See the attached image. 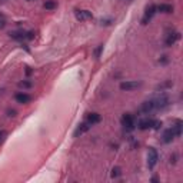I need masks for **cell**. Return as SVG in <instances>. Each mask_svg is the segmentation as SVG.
Instances as JSON below:
<instances>
[{
    "instance_id": "d6986e66",
    "label": "cell",
    "mask_w": 183,
    "mask_h": 183,
    "mask_svg": "<svg viewBox=\"0 0 183 183\" xmlns=\"http://www.w3.org/2000/svg\"><path fill=\"white\" fill-rule=\"evenodd\" d=\"M177 159H179V156H177L176 153H173L172 156H170V163H173V165H175V163L177 162Z\"/></svg>"
},
{
    "instance_id": "9c48e42d",
    "label": "cell",
    "mask_w": 183,
    "mask_h": 183,
    "mask_svg": "<svg viewBox=\"0 0 183 183\" xmlns=\"http://www.w3.org/2000/svg\"><path fill=\"white\" fill-rule=\"evenodd\" d=\"M75 17L77 22H86L93 19V13L90 10H75Z\"/></svg>"
},
{
    "instance_id": "ffe728a7",
    "label": "cell",
    "mask_w": 183,
    "mask_h": 183,
    "mask_svg": "<svg viewBox=\"0 0 183 183\" xmlns=\"http://www.w3.org/2000/svg\"><path fill=\"white\" fill-rule=\"evenodd\" d=\"M6 26V19H4L3 14H0V29Z\"/></svg>"
},
{
    "instance_id": "5b68a950",
    "label": "cell",
    "mask_w": 183,
    "mask_h": 183,
    "mask_svg": "<svg viewBox=\"0 0 183 183\" xmlns=\"http://www.w3.org/2000/svg\"><path fill=\"white\" fill-rule=\"evenodd\" d=\"M120 123L125 127L126 130H133L136 129V117L132 115V113H125L120 119Z\"/></svg>"
},
{
    "instance_id": "277c9868",
    "label": "cell",
    "mask_w": 183,
    "mask_h": 183,
    "mask_svg": "<svg viewBox=\"0 0 183 183\" xmlns=\"http://www.w3.org/2000/svg\"><path fill=\"white\" fill-rule=\"evenodd\" d=\"M9 36H10L13 40H17V42H30V40H33L34 39V32H32V30H29V32H26V30H14V32H10L9 33Z\"/></svg>"
},
{
    "instance_id": "7402d4cb",
    "label": "cell",
    "mask_w": 183,
    "mask_h": 183,
    "mask_svg": "<svg viewBox=\"0 0 183 183\" xmlns=\"http://www.w3.org/2000/svg\"><path fill=\"white\" fill-rule=\"evenodd\" d=\"M7 113H9V115H7L9 117H14V116H16V110H9Z\"/></svg>"
},
{
    "instance_id": "5bb4252c",
    "label": "cell",
    "mask_w": 183,
    "mask_h": 183,
    "mask_svg": "<svg viewBox=\"0 0 183 183\" xmlns=\"http://www.w3.org/2000/svg\"><path fill=\"white\" fill-rule=\"evenodd\" d=\"M102 120V116L99 115V113H90V115L87 116V122L90 123L92 126H95V125H97L99 122Z\"/></svg>"
},
{
    "instance_id": "ac0fdd59",
    "label": "cell",
    "mask_w": 183,
    "mask_h": 183,
    "mask_svg": "<svg viewBox=\"0 0 183 183\" xmlns=\"http://www.w3.org/2000/svg\"><path fill=\"white\" fill-rule=\"evenodd\" d=\"M102 50H103V46H102V44H99L97 47H96V50H95V57L96 59L100 57V53H102Z\"/></svg>"
},
{
    "instance_id": "4fadbf2b",
    "label": "cell",
    "mask_w": 183,
    "mask_h": 183,
    "mask_svg": "<svg viewBox=\"0 0 183 183\" xmlns=\"http://www.w3.org/2000/svg\"><path fill=\"white\" fill-rule=\"evenodd\" d=\"M156 10L160 12V13H165V14H169L173 12V6L172 4H167V3H160L156 6Z\"/></svg>"
},
{
    "instance_id": "6da1fadb",
    "label": "cell",
    "mask_w": 183,
    "mask_h": 183,
    "mask_svg": "<svg viewBox=\"0 0 183 183\" xmlns=\"http://www.w3.org/2000/svg\"><path fill=\"white\" fill-rule=\"evenodd\" d=\"M169 105H170L169 96L166 93H162L157 97H153V99H149V100L143 102L139 107V113L149 115V113L156 112V110H163V109H166Z\"/></svg>"
},
{
    "instance_id": "7c38bea8",
    "label": "cell",
    "mask_w": 183,
    "mask_h": 183,
    "mask_svg": "<svg viewBox=\"0 0 183 183\" xmlns=\"http://www.w3.org/2000/svg\"><path fill=\"white\" fill-rule=\"evenodd\" d=\"M90 127H92V125H90V123H89V122H87V120H86V122L80 123V125H79V126H77V129H76V130H75V135H73V136H75V137H79V136H82V135H85V133H86V132H87V130H89V129H90Z\"/></svg>"
},
{
    "instance_id": "603a6c76",
    "label": "cell",
    "mask_w": 183,
    "mask_h": 183,
    "mask_svg": "<svg viewBox=\"0 0 183 183\" xmlns=\"http://www.w3.org/2000/svg\"><path fill=\"white\" fill-rule=\"evenodd\" d=\"M4 135H6V133H4L3 130H0V139H2V136H4Z\"/></svg>"
},
{
    "instance_id": "44dd1931",
    "label": "cell",
    "mask_w": 183,
    "mask_h": 183,
    "mask_svg": "<svg viewBox=\"0 0 183 183\" xmlns=\"http://www.w3.org/2000/svg\"><path fill=\"white\" fill-rule=\"evenodd\" d=\"M160 63H163V65H166V63H167V62H169V59H167V56H163V57L162 59H160Z\"/></svg>"
},
{
    "instance_id": "3957f363",
    "label": "cell",
    "mask_w": 183,
    "mask_h": 183,
    "mask_svg": "<svg viewBox=\"0 0 183 183\" xmlns=\"http://www.w3.org/2000/svg\"><path fill=\"white\" fill-rule=\"evenodd\" d=\"M136 127L139 130H149V129H160L162 127V122L160 120H156L153 117H145V119H140L136 122Z\"/></svg>"
},
{
    "instance_id": "e0dca14e",
    "label": "cell",
    "mask_w": 183,
    "mask_h": 183,
    "mask_svg": "<svg viewBox=\"0 0 183 183\" xmlns=\"http://www.w3.org/2000/svg\"><path fill=\"white\" fill-rule=\"evenodd\" d=\"M120 175H122V173H120V167H113L112 169V177L113 179H115V177H119Z\"/></svg>"
},
{
    "instance_id": "9a60e30c",
    "label": "cell",
    "mask_w": 183,
    "mask_h": 183,
    "mask_svg": "<svg viewBox=\"0 0 183 183\" xmlns=\"http://www.w3.org/2000/svg\"><path fill=\"white\" fill-rule=\"evenodd\" d=\"M43 7L46 10H53V9L57 7V2H56V0H46L43 3Z\"/></svg>"
},
{
    "instance_id": "2e32d148",
    "label": "cell",
    "mask_w": 183,
    "mask_h": 183,
    "mask_svg": "<svg viewBox=\"0 0 183 183\" xmlns=\"http://www.w3.org/2000/svg\"><path fill=\"white\" fill-rule=\"evenodd\" d=\"M19 87L20 89H32L33 87V82L32 80H22V82H19Z\"/></svg>"
},
{
    "instance_id": "cb8c5ba5",
    "label": "cell",
    "mask_w": 183,
    "mask_h": 183,
    "mask_svg": "<svg viewBox=\"0 0 183 183\" xmlns=\"http://www.w3.org/2000/svg\"><path fill=\"white\" fill-rule=\"evenodd\" d=\"M26 2H33V0H26Z\"/></svg>"
},
{
    "instance_id": "8992f818",
    "label": "cell",
    "mask_w": 183,
    "mask_h": 183,
    "mask_svg": "<svg viewBox=\"0 0 183 183\" xmlns=\"http://www.w3.org/2000/svg\"><path fill=\"white\" fill-rule=\"evenodd\" d=\"M157 162H159V153H157V150L155 147H149V150H147V167L150 170L155 169Z\"/></svg>"
},
{
    "instance_id": "30bf717a",
    "label": "cell",
    "mask_w": 183,
    "mask_h": 183,
    "mask_svg": "<svg viewBox=\"0 0 183 183\" xmlns=\"http://www.w3.org/2000/svg\"><path fill=\"white\" fill-rule=\"evenodd\" d=\"M179 40H180V33L179 32H172V33H169L166 36V39H165V44H166L167 47H172V46H175Z\"/></svg>"
},
{
    "instance_id": "8fae6325",
    "label": "cell",
    "mask_w": 183,
    "mask_h": 183,
    "mask_svg": "<svg viewBox=\"0 0 183 183\" xmlns=\"http://www.w3.org/2000/svg\"><path fill=\"white\" fill-rule=\"evenodd\" d=\"M14 100L17 103H22V105H27V103L32 102V96L26 92H17L16 95H14Z\"/></svg>"
},
{
    "instance_id": "7a4b0ae2",
    "label": "cell",
    "mask_w": 183,
    "mask_h": 183,
    "mask_svg": "<svg viewBox=\"0 0 183 183\" xmlns=\"http://www.w3.org/2000/svg\"><path fill=\"white\" fill-rule=\"evenodd\" d=\"M180 135H182V122L177 120L176 125H173L172 127L165 130V133L162 136V143H165V145L172 143L176 137H180Z\"/></svg>"
},
{
    "instance_id": "52a82bcc",
    "label": "cell",
    "mask_w": 183,
    "mask_h": 183,
    "mask_svg": "<svg viewBox=\"0 0 183 183\" xmlns=\"http://www.w3.org/2000/svg\"><path fill=\"white\" fill-rule=\"evenodd\" d=\"M142 82H137V80H125L120 83V90L123 92H133L136 89L142 87Z\"/></svg>"
},
{
    "instance_id": "ba28073f",
    "label": "cell",
    "mask_w": 183,
    "mask_h": 183,
    "mask_svg": "<svg viewBox=\"0 0 183 183\" xmlns=\"http://www.w3.org/2000/svg\"><path fill=\"white\" fill-rule=\"evenodd\" d=\"M156 13H157L156 4H150V6H147L146 7V10H145V14H143V17H142V24H147Z\"/></svg>"
}]
</instances>
